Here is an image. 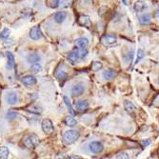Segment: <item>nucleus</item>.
<instances>
[{
	"mask_svg": "<svg viewBox=\"0 0 159 159\" xmlns=\"http://www.w3.org/2000/svg\"><path fill=\"white\" fill-rule=\"evenodd\" d=\"M79 136H80V134H79L77 131L69 130V131H66L63 134V141L65 142L66 145H72L77 140Z\"/></svg>",
	"mask_w": 159,
	"mask_h": 159,
	"instance_id": "1",
	"label": "nucleus"
},
{
	"mask_svg": "<svg viewBox=\"0 0 159 159\" xmlns=\"http://www.w3.org/2000/svg\"><path fill=\"white\" fill-rule=\"evenodd\" d=\"M38 143H39V138L35 134H28L23 138V145L27 149H29V150L34 149Z\"/></svg>",
	"mask_w": 159,
	"mask_h": 159,
	"instance_id": "2",
	"label": "nucleus"
},
{
	"mask_svg": "<svg viewBox=\"0 0 159 159\" xmlns=\"http://www.w3.org/2000/svg\"><path fill=\"white\" fill-rule=\"evenodd\" d=\"M30 37H31L33 40H39V39L42 38V31L41 28L39 26H34L31 30H30Z\"/></svg>",
	"mask_w": 159,
	"mask_h": 159,
	"instance_id": "3",
	"label": "nucleus"
},
{
	"mask_svg": "<svg viewBox=\"0 0 159 159\" xmlns=\"http://www.w3.org/2000/svg\"><path fill=\"white\" fill-rule=\"evenodd\" d=\"M89 150H90L93 153H100L104 150V146L99 141H93L89 144Z\"/></svg>",
	"mask_w": 159,
	"mask_h": 159,
	"instance_id": "4",
	"label": "nucleus"
},
{
	"mask_svg": "<svg viewBox=\"0 0 159 159\" xmlns=\"http://www.w3.org/2000/svg\"><path fill=\"white\" fill-rule=\"evenodd\" d=\"M42 130L44 132V133L46 134H52L54 133V125H53V122L50 120V119L46 118L44 119V120L42 121Z\"/></svg>",
	"mask_w": 159,
	"mask_h": 159,
	"instance_id": "5",
	"label": "nucleus"
},
{
	"mask_svg": "<svg viewBox=\"0 0 159 159\" xmlns=\"http://www.w3.org/2000/svg\"><path fill=\"white\" fill-rule=\"evenodd\" d=\"M116 40L117 38L115 35H113V34H106L102 37L101 39V42L102 44H104L105 46H112L113 44L116 43Z\"/></svg>",
	"mask_w": 159,
	"mask_h": 159,
	"instance_id": "6",
	"label": "nucleus"
},
{
	"mask_svg": "<svg viewBox=\"0 0 159 159\" xmlns=\"http://www.w3.org/2000/svg\"><path fill=\"white\" fill-rule=\"evenodd\" d=\"M21 82L26 87H32L36 84V78L34 75H26V76L22 77Z\"/></svg>",
	"mask_w": 159,
	"mask_h": 159,
	"instance_id": "7",
	"label": "nucleus"
},
{
	"mask_svg": "<svg viewBox=\"0 0 159 159\" xmlns=\"http://www.w3.org/2000/svg\"><path fill=\"white\" fill-rule=\"evenodd\" d=\"M85 91V88L82 84H76L72 88V94L73 96H80Z\"/></svg>",
	"mask_w": 159,
	"mask_h": 159,
	"instance_id": "8",
	"label": "nucleus"
},
{
	"mask_svg": "<svg viewBox=\"0 0 159 159\" xmlns=\"http://www.w3.org/2000/svg\"><path fill=\"white\" fill-rule=\"evenodd\" d=\"M68 60H69L70 63L73 64V65H75L79 60H80V57H79V55H78L77 51H72L71 53H69Z\"/></svg>",
	"mask_w": 159,
	"mask_h": 159,
	"instance_id": "9",
	"label": "nucleus"
},
{
	"mask_svg": "<svg viewBox=\"0 0 159 159\" xmlns=\"http://www.w3.org/2000/svg\"><path fill=\"white\" fill-rule=\"evenodd\" d=\"M14 56L11 52H8L7 53V69L9 71H12L14 67Z\"/></svg>",
	"mask_w": 159,
	"mask_h": 159,
	"instance_id": "10",
	"label": "nucleus"
},
{
	"mask_svg": "<svg viewBox=\"0 0 159 159\" xmlns=\"http://www.w3.org/2000/svg\"><path fill=\"white\" fill-rule=\"evenodd\" d=\"M78 24L82 27H89L92 24V21L88 15H81L78 18Z\"/></svg>",
	"mask_w": 159,
	"mask_h": 159,
	"instance_id": "11",
	"label": "nucleus"
},
{
	"mask_svg": "<svg viewBox=\"0 0 159 159\" xmlns=\"http://www.w3.org/2000/svg\"><path fill=\"white\" fill-rule=\"evenodd\" d=\"M54 21H55L56 23H59V24H60V23L64 22L65 19L67 18V13L64 12V11L57 12V13L54 14Z\"/></svg>",
	"mask_w": 159,
	"mask_h": 159,
	"instance_id": "12",
	"label": "nucleus"
},
{
	"mask_svg": "<svg viewBox=\"0 0 159 159\" xmlns=\"http://www.w3.org/2000/svg\"><path fill=\"white\" fill-rule=\"evenodd\" d=\"M75 107L79 112H85L89 108V103L86 100H78L75 103Z\"/></svg>",
	"mask_w": 159,
	"mask_h": 159,
	"instance_id": "13",
	"label": "nucleus"
},
{
	"mask_svg": "<svg viewBox=\"0 0 159 159\" xmlns=\"http://www.w3.org/2000/svg\"><path fill=\"white\" fill-rule=\"evenodd\" d=\"M147 8V4L143 1V0H137V1L134 3L133 5V9L134 11L139 13V12H143L144 10Z\"/></svg>",
	"mask_w": 159,
	"mask_h": 159,
	"instance_id": "14",
	"label": "nucleus"
},
{
	"mask_svg": "<svg viewBox=\"0 0 159 159\" xmlns=\"http://www.w3.org/2000/svg\"><path fill=\"white\" fill-rule=\"evenodd\" d=\"M39 60H40V56H39V54L36 53H31L27 55V61L31 64L39 62Z\"/></svg>",
	"mask_w": 159,
	"mask_h": 159,
	"instance_id": "15",
	"label": "nucleus"
},
{
	"mask_svg": "<svg viewBox=\"0 0 159 159\" xmlns=\"http://www.w3.org/2000/svg\"><path fill=\"white\" fill-rule=\"evenodd\" d=\"M88 45H89V40L85 37L77 38L75 40V46L78 48H87Z\"/></svg>",
	"mask_w": 159,
	"mask_h": 159,
	"instance_id": "16",
	"label": "nucleus"
},
{
	"mask_svg": "<svg viewBox=\"0 0 159 159\" xmlns=\"http://www.w3.org/2000/svg\"><path fill=\"white\" fill-rule=\"evenodd\" d=\"M18 101V96L15 93H9L8 96H7V102L8 104L10 105H14L16 104Z\"/></svg>",
	"mask_w": 159,
	"mask_h": 159,
	"instance_id": "17",
	"label": "nucleus"
},
{
	"mask_svg": "<svg viewBox=\"0 0 159 159\" xmlns=\"http://www.w3.org/2000/svg\"><path fill=\"white\" fill-rule=\"evenodd\" d=\"M65 124L69 127H71V128H74L77 125V121L75 120V118L73 116V115H68L66 116L65 118Z\"/></svg>",
	"mask_w": 159,
	"mask_h": 159,
	"instance_id": "18",
	"label": "nucleus"
},
{
	"mask_svg": "<svg viewBox=\"0 0 159 159\" xmlns=\"http://www.w3.org/2000/svg\"><path fill=\"white\" fill-rule=\"evenodd\" d=\"M138 20H139V23H140L141 25H147V24H149L151 22V14H144L139 16Z\"/></svg>",
	"mask_w": 159,
	"mask_h": 159,
	"instance_id": "19",
	"label": "nucleus"
},
{
	"mask_svg": "<svg viewBox=\"0 0 159 159\" xmlns=\"http://www.w3.org/2000/svg\"><path fill=\"white\" fill-rule=\"evenodd\" d=\"M27 111L31 112L33 113L38 114V113H41L43 110H42V108L40 106H38V105H31L30 107L27 108Z\"/></svg>",
	"mask_w": 159,
	"mask_h": 159,
	"instance_id": "20",
	"label": "nucleus"
},
{
	"mask_svg": "<svg viewBox=\"0 0 159 159\" xmlns=\"http://www.w3.org/2000/svg\"><path fill=\"white\" fill-rule=\"evenodd\" d=\"M124 108H125V110L130 113H132L135 111V106L131 101H128V100L124 101Z\"/></svg>",
	"mask_w": 159,
	"mask_h": 159,
	"instance_id": "21",
	"label": "nucleus"
},
{
	"mask_svg": "<svg viewBox=\"0 0 159 159\" xmlns=\"http://www.w3.org/2000/svg\"><path fill=\"white\" fill-rule=\"evenodd\" d=\"M30 71H31L32 73H34V74H38V73H40V72L42 71V65H41L40 63H38V62L34 63V64L31 66V68H30Z\"/></svg>",
	"mask_w": 159,
	"mask_h": 159,
	"instance_id": "22",
	"label": "nucleus"
},
{
	"mask_svg": "<svg viewBox=\"0 0 159 159\" xmlns=\"http://www.w3.org/2000/svg\"><path fill=\"white\" fill-rule=\"evenodd\" d=\"M63 100H64V102H65L66 106H67V107H68V109H69L70 113H71L72 115H74V114H75V112H74V108H73V106H72V103H71V101H70L69 97L65 95V96L63 97Z\"/></svg>",
	"mask_w": 159,
	"mask_h": 159,
	"instance_id": "23",
	"label": "nucleus"
},
{
	"mask_svg": "<svg viewBox=\"0 0 159 159\" xmlns=\"http://www.w3.org/2000/svg\"><path fill=\"white\" fill-rule=\"evenodd\" d=\"M114 76H115V72L113 71V70H107V71L103 73V77L106 80H111Z\"/></svg>",
	"mask_w": 159,
	"mask_h": 159,
	"instance_id": "24",
	"label": "nucleus"
},
{
	"mask_svg": "<svg viewBox=\"0 0 159 159\" xmlns=\"http://www.w3.org/2000/svg\"><path fill=\"white\" fill-rule=\"evenodd\" d=\"M10 154L9 149L7 147H1L0 148V159H5L8 158Z\"/></svg>",
	"mask_w": 159,
	"mask_h": 159,
	"instance_id": "25",
	"label": "nucleus"
},
{
	"mask_svg": "<svg viewBox=\"0 0 159 159\" xmlns=\"http://www.w3.org/2000/svg\"><path fill=\"white\" fill-rule=\"evenodd\" d=\"M145 56V54L144 52L142 51V49H138L137 50V55H136V59H135V62H134V65H136L139 61L142 60Z\"/></svg>",
	"mask_w": 159,
	"mask_h": 159,
	"instance_id": "26",
	"label": "nucleus"
},
{
	"mask_svg": "<svg viewBox=\"0 0 159 159\" xmlns=\"http://www.w3.org/2000/svg\"><path fill=\"white\" fill-rule=\"evenodd\" d=\"M103 68V65L101 62H99V61H94L93 64H92V70L93 72H98V71H100V70Z\"/></svg>",
	"mask_w": 159,
	"mask_h": 159,
	"instance_id": "27",
	"label": "nucleus"
},
{
	"mask_svg": "<svg viewBox=\"0 0 159 159\" xmlns=\"http://www.w3.org/2000/svg\"><path fill=\"white\" fill-rule=\"evenodd\" d=\"M76 51L78 53V55H79V57H80V59L84 58L88 54V49L87 48H78Z\"/></svg>",
	"mask_w": 159,
	"mask_h": 159,
	"instance_id": "28",
	"label": "nucleus"
},
{
	"mask_svg": "<svg viewBox=\"0 0 159 159\" xmlns=\"http://www.w3.org/2000/svg\"><path fill=\"white\" fill-rule=\"evenodd\" d=\"M55 76L58 80H65V79L67 78V73L65 71H63V70H61V71H58L55 74Z\"/></svg>",
	"mask_w": 159,
	"mask_h": 159,
	"instance_id": "29",
	"label": "nucleus"
},
{
	"mask_svg": "<svg viewBox=\"0 0 159 159\" xmlns=\"http://www.w3.org/2000/svg\"><path fill=\"white\" fill-rule=\"evenodd\" d=\"M46 4L52 9H55L59 6L58 0H46Z\"/></svg>",
	"mask_w": 159,
	"mask_h": 159,
	"instance_id": "30",
	"label": "nucleus"
},
{
	"mask_svg": "<svg viewBox=\"0 0 159 159\" xmlns=\"http://www.w3.org/2000/svg\"><path fill=\"white\" fill-rule=\"evenodd\" d=\"M17 115H18L17 113L13 112V111H9L6 113V118L8 119V120H14V119H15L17 117Z\"/></svg>",
	"mask_w": 159,
	"mask_h": 159,
	"instance_id": "31",
	"label": "nucleus"
},
{
	"mask_svg": "<svg viewBox=\"0 0 159 159\" xmlns=\"http://www.w3.org/2000/svg\"><path fill=\"white\" fill-rule=\"evenodd\" d=\"M10 34H11V31L9 29H4L3 31L0 33V38L1 39H7L10 36Z\"/></svg>",
	"mask_w": 159,
	"mask_h": 159,
	"instance_id": "32",
	"label": "nucleus"
},
{
	"mask_svg": "<svg viewBox=\"0 0 159 159\" xmlns=\"http://www.w3.org/2000/svg\"><path fill=\"white\" fill-rule=\"evenodd\" d=\"M150 144H151V139H145V140H142L141 141V145H142L143 148L148 147Z\"/></svg>",
	"mask_w": 159,
	"mask_h": 159,
	"instance_id": "33",
	"label": "nucleus"
},
{
	"mask_svg": "<svg viewBox=\"0 0 159 159\" xmlns=\"http://www.w3.org/2000/svg\"><path fill=\"white\" fill-rule=\"evenodd\" d=\"M116 158H126V159H128L129 158V155L126 153H120L117 154Z\"/></svg>",
	"mask_w": 159,
	"mask_h": 159,
	"instance_id": "34",
	"label": "nucleus"
},
{
	"mask_svg": "<svg viewBox=\"0 0 159 159\" xmlns=\"http://www.w3.org/2000/svg\"><path fill=\"white\" fill-rule=\"evenodd\" d=\"M155 16L159 18V6L157 7V9H156V11H155Z\"/></svg>",
	"mask_w": 159,
	"mask_h": 159,
	"instance_id": "35",
	"label": "nucleus"
},
{
	"mask_svg": "<svg viewBox=\"0 0 159 159\" xmlns=\"http://www.w3.org/2000/svg\"><path fill=\"white\" fill-rule=\"evenodd\" d=\"M122 2H123V4H124V5H128V3H127V0H122Z\"/></svg>",
	"mask_w": 159,
	"mask_h": 159,
	"instance_id": "36",
	"label": "nucleus"
},
{
	"mask_svg": "<svg viewBox=\"0 0 159 159\" xmlns=\"http://www.w3.org/2000/svg\"><path fill=\"white\" fill-rule=\"evenodd\" d=\"M157 84L159 85V77H158V80H157Z\"/></svg>",
	"mask_w": 159,
	"mask_h": 159,
	"instance_id": "37",
	"label": "nucleus"
},
{
	"mask_svg": "<svg viewBox=\"0 0 159 159\" xmlns=\"http://www.w3.org/2000/svg\"><path fill=\"white\" fill-rule=\"evenodd\" d=\"M0 57H1V54H0Z\"/></svg>",
	"mask_w": 159,
	"mask_h": 159,
	"instance_id": "38",
	"label": "nucleus"
}]
</instances>
